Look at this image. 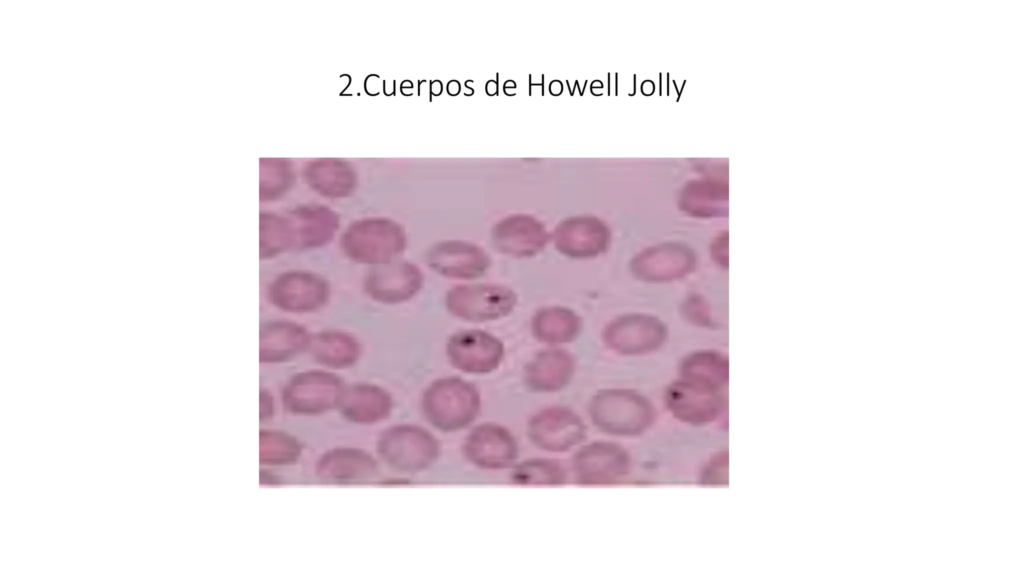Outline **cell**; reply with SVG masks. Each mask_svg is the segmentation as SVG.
Here are the masks:
<instances>
[{"mask_svg": "<svg viewBox=\"0 0 1024 576\" xmlns=\"http://www.w3.org/2000/svg\"><path fill=\"white\" fill-rule=\"evenodd\" d=\"M607 226L593 216H573L559 223L553 233L556 250L572 259H591L604 252L610 244Z\"/></svg>", "mask_w": 1024, "mask_h": 576, "instance_id": "cell-11", "label": "cell"}, {"mask_svg": "<svg viewBox=\"0 0 1024 576\" xmlns=\"http://www.w3.org/2000/svg\"><path fill=\"white\" fill-rule=\"evenodd\" d=\"M422 408L436 429L457 432L470 426L481 410L478 388L468 380L447 376L434 380L425 390Z\"/></svg>", "mask_w": 1024, "mask_h": 576, "instance_id": "cell-2", "label": "cell"}, {"mask_svg": "<svg viewBox=\"0 0 1024 576\" xmlns=\"http://www.w3.org/2000/svg\"><path fill=\"white\" fill-rule=\"evenodd\" d=\"M462 452L469 463L480 469L501 470L516 463L519 444L505 426L483 422L474 426L466 435Z\"/></svg>", "mask_w": 1024, "mask_h": 576, "instance_id": "cell-8", "label": "cell"}, {"mask_svg": "<svg viewBox=\"0 0 1024 576\" xmlns=\"http://www.w3.org/2000/svg\"><path fill=\"white\" fill-rule=\"evenodd\" d=\"M550 235L544 224L525 214L510 215L491 230V241L499 253L514 258H529L547 246Z\"/></svg>", "mask_w": 1024, "mask_h": 576, "instance_id": "cell-12", "label": "cell"}, {"mask_svg": "<svg viewBox=\"0 0 1024 576\" xmlns=\"http://www.w3.org/2000/svg\"><path fill=\"white\" fill-rule=\"evenodd\" d=\"M518 302L513 289L496 283L458 284L445 296L447 311L472 323L497 320L512 313Z\"/></svg>", "mask_w": 1024, "mask_h": 576, "instance_id": "cell-3", "label": "cell"}, {"mask_svg": "<svg viewBox=\"0 0 1024 576\" xmlns=\"http://www.w3.org/2000/svg\"><path fill=\"white\" fill-rule=\"evenodd\" d=\"M582 326V318L576 311L559 305L537 309L530 322L533 337L550 346L574 341L580 334Z\"/></svg>", "mask_w": 1024, "mask_h": 576, "instance_id": "cell-16", "label": "cell"}, {"mask_svg": "<svg viewBox=\"0 0 1024 576\" xmlns=\"http://www.w3.org/2000/svg\"><path fill=\"white\" fill-rule=\"evenodd\" d=\"M570 467L578 484L609 485L621 482L630 474L632 457L618 442L594 440L577 448Z\"/></svg>", "mask_w": 1024, "mask_h": 576, "instance_id": "cell-4", "label": "cell"}, {"mask_svg": "<svg viewBox=\"0 0 1024 576\" xmlns=\"http://www.w3.org/2000/svg\"><path fill=\"white\" fill-rule=\"evenodd\" d=\"M729 454L719 450L710 455L701 467L697 482L702 486L725 485L728 483Z\"/></svg>", "mask_w": 1024, "mask_h": 576, "instance_id": "cell-19", "label": "cell"}, {"mask_svg": "<svg viewBox=\"0 0 1024 576\" xmlns=\"http://www.w3.org/2000/svg\"><path fill=\"white\" fill-rule=\"evenodd\" d=\"M390 451L397 466L408 471H419L435 463L440 453V445L437 438L428 430L417 426H404L394 431Z\"/></svg>", "mask_w": 1024, "mask_h": 576, "instance_id": "cell-15", "label": "cell"}, {"mask_svg": "<svg viewBox=\"0 0 1024 576\" xmlns=\"http://www.w3.org/2000/svg\"><path fill=\"white\" fill-rule=\"evenodd\" d=\"M529 441L538 449L567 452L581 444L587 427L583 419L565 406H549L534 413L526 425Z\"/></svg>", "mask_w": 1024, "mask_h": 576, "instance_id": "cell-6", "label": "cell"}, {"mask_svg": "<svg viewBox=\"0 0 1024 576\" xmlns=\"http://www.w3.org/2000/svg\"><path fill=\"white\" fill-rule=\"evenodd\" d=\"M666 328L654 317L627 314L611 320L602 330V341L611 351L637 356L657 350L665 341Z\"/></svg>", "mask_w": 1024, "mask_h": 576, "instance_id": "cell-9", "label": "cell"}, {"mask_svg": "<svg viewBox=\"0 0 1024 576\" xmlns=\"http://www.w3.org/2000/svg\"><path fill=\"white\" fill-rule=\"evenodd\" d=\"M694 265V255L680 245H661L637 254L631 262L636 277L646 281H670L687 274Z\"/></svg>", "mask_w": 1024, "mask_h": 576, "instance_id": "cell-14", "label": "cell"}, {"mask_svg": "<svg viewBox=\"0 0 1024 576\" xmlns=\"http://www.w3.org/2000/svg\"><path fill=\"white\" fill-rule=\"evenodd\" d=\"M664 404L667 412L679 423L706 427L722 416L726 400L723 390L679 377L666 388Z\"/></svg>", "mask_w": 1024, "mask_h": 576, "instance_id": "cell-5", "label": "cell"}, {"mask_svg": "<svg viewBox=\"0 0 1024 576\" xmlns=\"http://www.w3.org/2000/svg\"><path fill=\"white\" fill-rule=\"evenodd\" d=\"M449 363L457 370L475 375L495 371L503 361L505 347L494 334L480 330H460L451 334L446 343Z\"/></svg>", "mask_w": 1024, "mask_h": 576, "instance_id": "cell-7", "label": "cell"}, {"mask_svg": "<svg viewBox=\"0 0 1024 576\" xmlns=\"http://www.w3.org/2000/svg\"><path fill=\"white\" fill-rule=\"evenodd\" d=\"M728 360L720 352L700 350L687 355L680 365V377L723 390L728 382Z\"/></svg>", "mask_w": 1024, "mask_h": 576, "instance_id": "cell-17", "label": "cell"}, {"mask_svg": "<svg viewBox=\"0 0 1024 576\" xmlns=\"http://www.w3.org/2000/svg\"><path fill=\"white\" fill-rule=\"evenodd\" d=\"M588 415L602 433L621 438L643 435L655 423L656 408L642 393L628 388H605L589 400Z\"/></svg>", "mask_w": 1024, "mask_h": 576, "instance_id": "cell-1", "label": "cell"}, {"mask_svg": "<svg viewBox=\"0 0 1024 576\" xmlns=\"http://www.w3.org/2000/svg\"><path fill=\"white\" fill-rule=\"evenodd\" d=\"M575 369V358L569 351L548 347L539 350L526 363L523 382L533 392L555 393L569 385Z\"/></svg>", "mask_w": 1024, "mask_h": 576, "instance_id": "cell-13", "label": "cell"}, {"mask_svg": "<svg viewBox=\"0 0 1024 576\" xmlns=\"http://www.w3.org/2000/svg\"><path fill=\"white\" fill-rule=\"evenodd\" d=\"M426 262L436 273L461 280L481 278L491 266V258L482 247L463 240L434 244L427 251Z\"/></svg>", "mask_w": 1024, "mask_h": 576, "instance_id": "cell-10", "label": "cell"}, {"mask_svg": "<svg viewBox=\"0 0 1024 576\" xmlns=\"http://www.w3.org/2000/svg\"><path fill=\"white\" fill-rule=\"evenodd\" d=\"M568 474L563 464L552 458L533 457L512 466L510 480L518 485H562Z\"/></svg>", "mask_w": 1024, "mask_h": 576, "instance_id": "cell-18", "label": "cell"}]
</instances>
